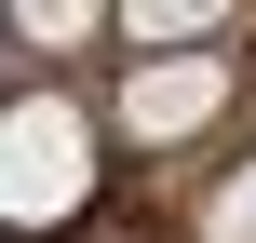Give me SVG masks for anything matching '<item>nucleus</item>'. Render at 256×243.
Instances as JSON below:
<instances>
[{
    "label": "nucleus",
    "instance_id": "nucleus-1",
    "mask_svg": "<svg viewBox=\"0 0 256 243\" xmlns=\"http://www.w3.org/2000/svg\"><path fill=\"white\" fill-rule=\"evenodd\" d=\"M81 189H94L81 108L68 95H14L0 108V230H54V216H81Z\"/></svg>",
    "mask_w": 256,
    "mask_h": 243
},
{
    "label": "nucleus",
    "instance_id": "nucleus-2",
    "mask_svg": "<svg viewBox=\"0 0 256 243\" xmlns=\"http://www.w3.org/2000/svg\"><path fill=\"white\" fill-rule=\"evenodd\" d=\"M216 108H230V68H216V54H162V68L122 81V122H135V135H202Z\"/></svg>",
    "mask_w": 256,
    "mask_h": 243
},
{
    "label": "nucleus",
    "instance_id": "nucleus-3",
    "mask_svg": "<svg viewBox=\"0 0 256 243\" xmlns=\"http://www.w3.org/2000/svg\"><path fill=\"white\" fill-rule=\"evenodd\" d=\"M122 41H135V68H162V54H189V41H216L230 27V0H135V14H108Z\"/></svg>",
    "mask_w": 256,
    "mask_h": 243
},
{
    "label": "nucleus",
    "instance_id": "nucleus-4",
    "mask_svg": "<svg viewBox=\"0 0 256 243\" xmlns=\"http://www.w3.org/2000/svg\"><path fill=\"white\" fill-rule=\"evenodd\" d=\"M108 14L94 0H27V14H0V41H40V54H68V41H94Z\"/></svg>",
    "mask_w": 256,
    "mask_h": 243
},
{
    "label": "nucleus",
    "instance_id": "nucleus-5",
    "mask_svg": "<svg viewBox=\"0 0 256 243\" xmlns=\"http://www.w3.org/2000/svg\"><path fill=\"white\" fill-rule=\"evenodd\" d=\"M202 243H256V162L216 189V216H202Z\"/></svg>",
    "mask_w": 256,
    "mask_h": 243
}]
</instances>
